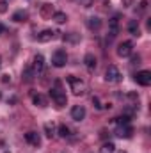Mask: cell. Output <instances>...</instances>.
Wrapping results in <instances>:
<instances>
[{
	"label": "cell",
	"instance_id": "cell-1",
	"mask_svg": "<svg viewBox=\"0 0 151 153\" xmlns=\"http://www.w3.org/2000/svg\"><path fill=\"white\" fill-rule=\"evenodd\" d=\"M50 96H52V100L55 102V105H57V107H64V105L68 103L66 93L61 89V84H59V82L55 84V87H52V89H50Z\"/></svg>",
	"mask_w": 151,
	"mask_h": 153
},
{
	"label": "cell",
	"instance_id": "cell-2",
	"mask_svg": "<svg viewBox=\"0 0 151 153\" xmlns=\"http://www.w3.org/2000/svg\"><path fill=\"white\" fill-rule=\"evenodd\" d=\"M66 62H68V53H66V50H57V52L52 55V64H53L55 68H64Z\"/></svg>",
	"mask_w": 151,
	"mask_h": 153
},
{
	"label": "cell",
	"instance_id": "cell-3",
	"mask_svg": "<svg viewBox=\"0 0 151 153\" xmlns=\"http://www.w3.org/2000/svg\"><path fill=\"white\" fill-rule=\"evenodd\" d=\"M66 80H68V84L71 85V91H73V94H82L84 93V82L80 80V78H76V76H73V75H70V76H66Z\"/></svg>",
	"mask_w": 151,
	"mask_h": 153
},
{
	"label": "cell",
	"instance_id": "cell-4",
	"mask_svg": "<svg viewBox=\"0 0 151 153\" xmlns=\"http://www.w3.org/2000/svg\"><path fill=\"white\" fill-rule=\"evenodd\" d=\"M133 52V45L130 41H123L119 46H117V55L119 57H130Z\"/></svg>",
	"mask_w": 151,
	"mask_h": 153
},
{
	"label": "cell",
	"instance_id": "cell-5",
	"mask_svg": "<svg viewBox=\"0 0 151 153\" xmlns=\"http://www.w3.org/2000/svg\"><path fill=\"white\" fill-rule=\"evenodd\" d=\"M132 134H133V128L130 126V123H126V125H117V128H115V135L117 137H124V139H128V137H132Z\"/></svg>",
	"mask_w": 151,
	"mask_h": 153
},
{
	"label": "cell",
	"instance_id": "cell-6",
	"mask_svg": "<svg viewBox=\"0 0 151 153\" xmlns=\"http://www.w3.org/2000/svg\"><path fill=\"white\" fill-rule=\"evenodd\" d=\"M135 82L137 84H141V85H150L151 84V71H148V70H142V71H139L137 75H135Z\"/></svg>",
	"mask_w": 151,
	"mask_h": 153
},
{
	"label": "cell",
	"instance_id": "cell-7",
	"mask_svg": "<svg viewBox=\"0 0 151 153\" xmlns=\"http://www.w3.org/2000/svg\"><path fill=\"white\" fill-rule=\"evenodd\" d=\"M105 80L107 82H119L121 80V73L115 66H109L107 71H105Z\"/></svg>",
	"mask_w": 151,
	"mask_h": 153
},
{
	"label": "cell",
	"instance_id": "cell-8",
	"mask_svg": "<svg viewBox=\"0 0 151 153\" xmlns=\"http://www.w3.org/2000/svg\"><path fill=\"white\" fill-rule=\"evenodd\" d=\"M34 75H41L44 71V57L43 55H36L34 57V66H32Z\"/></svg>",
	"mask_w": 151,
	"mask_h": 153
},
{
	"label": "cell",
	"instance_id": "cell-9",
	"mask_svg": "<svg viewBox=\"0 0 151 153\" xmlns=\"http://www.w3.org/2000/svg\"><path fill=\"white\" fill-rule=\"evenodd\" d=\"M25 141L29 144H32V146H39L41 144V137H39L38 132H27L25 134Z\"/></svg>",
	"mask_w": 151,
	"mask_h": 153
},
{
	"label": "cell",
	"instance_id": "cell-10",
	"mask_svg": "<svg viewBox=\"0 0 151 153\" xmlns=\"http://www.w3.org/2000/svg\"><path fill=\"white\" fill-rule=\"evenodd\" d=\"M71 117H73L75 121H82V119L85 117V109H84L82 105H75V107L71 109Z\"/></svg>",
	"mask_w": 151,
	"mask_h": 153
},
{
	"label": "cell",
	"instance_id": "cell-11",
	"mask_svg": "<svg viewBox=\"0 0 151 153\" xmlns=\"http://www.w3.org/2000/svg\"><path fill=\"white\" fill-rule=\"evenodd\" d=\"M53 38H55V32L50 30V29H46V30H43V32H39L38 34V41L39 43H48V41H52Z\"/></svg>",
	"mask_w": 151,
	"mask_h": 153
},
{
	"label": "cell",
	"instance_id": "cell-12",
	"mask_svg": "<svg viewBox=\"0 0 151 153\" xmlns=\"http://www.w3.org/2000/svg\"><path fill=\"white\" fill-rule=\"evenodd\" d=\"M84 62H85V68H87L89 71L96 70V57H94L93 53H87V55L84 57Z\"/></svg>",
	"mask_w": 151,
	"mask_h": 153
},
{
	"label": "cell",
	"instance_id": "cell-13",
	"mask_svg": "<svg viewBox=\"0 0 151 153\" xmlns=\"http://www.w3.org/2000/svg\"><path fill=\"white\" fill-rule=\"evenodd\" d=\"M87 27H89L91 30H98V29L101 27V20H100V18H96V16H93V18H89V20H87Z\"/></svg>",
	"mask_w": 151,
	"mask_h": 153
},
{
	"label": "cell",
	"instance_id": "cell-14",
	"mask_svg": "<svg viewBox=\"0 0 151 153\" xmlns=\"http://www.w3.org/2000/svg\"><path fill=\"white\" fill-rule=\"evenodd\" d=\"M128 30H130V34H133V36H141V30H139V22H137V20H132V22L128 23Z\"/></svg>",
	"mask_w": 151,
	"mask_h": 153
},
{
	"label": "cell",
	"instance_id": "cell-15",
	"mask_svg": "<svg viewBox=\"0 0 151 153\" xmlns=\"http://www.w3.org/2000/svg\"><path fill=\"white\" fill-rule=\"evenodd\" d=\"M32 102H34V105H38V107H46V98L43 96V94H32Z\"/></svg>",
	"mask_w": 151,
	"mask_h": 153
},
{
	"label": "cell",
	"instance_id": "cell-16",
	"mask_svg": "<svg viewBox=\"0 0 151 153\" xmlns=\"http://www.w3.org/2000/svg\"><path fill=\"white\" fill-rule=\"evenodd\" d=\"M44 134H46V137H53L55 134H57V130H55V125L53 123H44Z\"/></svg>",
	"mask_w": 151,
	"mask_h": 153
},
{
	"label": "cell",
	"instance_id": "cell-17",
	"mask_svg": "<svg viewBox=\"0 0 151 153\" xmlns=\"http://www.w3.org/2000/svg\"><path fill=\"white\" fill-rule=\"evenodd\" d=\"M52 18H53V20H55L57 23H64V22L68 20L66 13H61V11H59V13H53V14H52Z\"/></svg>",
	"mask_w": 151,
	"mask_h": 153
},
{
	"label": "cell",
	"instance_id": "cell-18",
	"mask_svg": "<svg viewBox=\"0 0 151 153\" xmlns=\"http://www.w3.org/2000/svg\"><path fill=\"white\" fill-rule=\"evenodd\" d=\"M114 152H115L114 143H105V144L101 146V150H100V153H114Z\"/></svg>",
	"mask_w": 151,
	"mask_h": 153
},
{
	"label": "cell",
	"instance_id": "cell-19",
	"mask_svg": "<svg viewBox=\"0 0 151 153\" xmlns=\"http://www.w3.org/2000/svg\"><path fill=\"white\" fill-rule=\"evenodd\" d=\"M25 18H27V13H25V11H16V13L13 14V20H14V22H25Z\"/></svg>",
	"mask_w": 151,
	"mask_h": 153
},
{
	"label": "cell",
	"instance_id": "cell-20",
	"mask_svg": "<svg viewBox=\"0 0 151 153\" xmlns=\"http://www.w3.org/2000/svg\"><path fill=\"white\" fill-rule=\"evenodd\" d=\"M117 30H119L117 29V18H112L110 20V38H114L117 34Z\"/></svg>",
	"mask_w": 151,
	"mask_h": 153
},
{
	"label": "cell",
	"instance_id": "cell-21",
	"mask_svg": "<svg viewBox=\"0 0 151 153\" xmlns=\"http://www.w3.org/2000/svg\"><path fill=\"white\" fill-rule=\"evenodd\" d=\"M61 137H70V128L66 126V125H61L59 126V132H57Z\"/></svg>",
	"mask_w": 151,
	"mask_h": 153
},
{
	"label": "cell",
	"instance_id": "cell-22",
	"mask_svg": "<svg viewBox=\"0 0 151 153\" xmlns=\"http://www.w3.org/2000/svg\"><path fill=\"white\" fill-rule=\"evenodd\" d=\"M126 123H130V116H119V117H115V125H126Z\"/></svg>",
	"mask_w": 151,
	"mask_h": 153
},
{
	"label": "cell",
	"instance_id": "cell-23",
	"mask_svg": "<svg viewBox=\"0 0 151 153\" xmlns=\"http://www.w3.org/2000/svg\"><path fill=\"white\" fill-rule=\"evenodd\" d=\"M5 11H7V2L0 0V13H5Z\"/></svg>",
	"mask_w": 151,
	"mask_h": 153
},
{
	"label": "cell",
	"instance_id": "cell-24",
	"mask_svg": "<svg viewBox=\"0 0 151 153\" xmlns=\"http://www.w3.org/2000/svg\"><path fill=\"white\" fill-rule=\"evenodd\" d=\"M93 103H94V107H96V109H101V107H103V105H100V100H98L96 96L93 98Z\"/></svg>",
	"mask_w": 151,
	"mask_h": 153
},
{
	"label": "cell",
	"instance_id": "cell-25",
	"mask_svg": "<svg viewBox=\"0 0 151 153\" xmlns=\"http://www.w3.org/2000/svg\"><path fill=\"white\" fill-rule=\"evenodd\" d=\"M78 36H64V41H76Z\"/></svg>",
	"mask_w": 151,
	"mask_h": 153
},
{
	"label": "cell",
	"instance_id": "cell-26",
	"mask_svg": "<svg viewBox=\"0 0 151 153\" xmlns=\"http://www.w3.org/2000/svg\"><path fill=\"white\" fill-rule=\"evenodd\" d=\"M4 32H5V27H4V25L0 23V34H4Z\"/></svg>",
	"mask_w": 151,
	"mask_h": 153
},
{
	"label": "cell",
	"instance_id": "cell-27",
	"mask_svg": "<svg viewBox=\"0 0 151 153\" xmlns=\"http://www.w3.org/2000/svg\"><path fill=\"white\" fill-rule=\"evenodd\" d=\"M114 153H126V152H114Z\"/></svg>",
	"mask_w": 151,
	"mask_h": 153
},
{
	"label": "cell",
	"instance_id": "cell-28",
	"mask_svg": "<svg viewBox=\"0 0 151 153\" xmlns=\"http://www.w3.org/2000/svg\"><path fill=\"white\" fill-rule=\"evenodd\" d=\"M0 64H2V59H0Z\"/></svg>",
	"mask_w": 151,
	"mask_h": 153
}]
</instances>
